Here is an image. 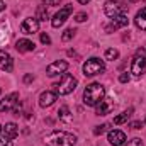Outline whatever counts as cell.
Returning a JSON list of instances; mask_svg holds the SVG:
<instances>
[{
    "mask_svg": "<svg viewBox=\"0 0 146 146\" xmlns=\"http://www.w3.org/2000/svg\"><path fill=\"white\" fill-rule=\"evenodd\" d=\"M46 146H73L76 143V136L66 131H53L42 138Z\"/></svg>",
    "mask_w": 146,
    "mask_h": 146,
    "instance_id": "6da1fadb",
    "label": "cell"
},
{
    "mask_svg": "<svg viewBox=\"0 0 146 146\" xmlns=\"http://www.w3.org/2000/svg\"><path fill=\"white\" fill-rule=\"evenodd\" d=\"M60 2H61V0H42V3H46V5H49V7L60 5Z\"/></svg>",
    "mask_w": 146,
    "mask_h": 146,
    "instance_id": "f1b7e54d",
    "label": "cell"
},
{
    "mask_svg": "<svg viewBox=\"0 0 146 146\" xmlns=\"http://www.w3.org/2000/svg\"><path fill=\"white\" fill-rule=\"evenodd\" d=\"M41 42H42V44H51V37L48 36L46 33H42V34H41Z\"/></svg>",
    "mask_w": 146,
    "mask_h": 146,
    "instance_id": "4316f807",
    "label": "cell"
},
{
    "mask_svg": "<svg viewBox=\"0 0 146 146\" xmlns=\"http://www.w3.org/2000/svg\"><path fill=\"white\" fill-rule=\"evenodd\" d=\"M76 2H78V3H82V5H87L90 0H76Z\"/></svg>",
    "mask_w": 146,
    "mask_h": 146,
    "instance_id": "d6a6232c",
    "label": "cell"
},
{
    "mask_svg": "<svg viewBox=\"0 0 146 146\" xmlns=\"http://www.w3.org/2000/svg\"><path fill=\"white\" fill-rule=\"evenodd\" d=\"M66 70H68V63L63 61V60H58V61H53L51 65H48L46 73L49 76H56V75H63Z\"/></svg>",
    "mask_w": 146,
    "mask_h": 146,
    "instance_id": "9c48e42d",
    "label": "cell"
},
{
    "mask_svg": "<svg viewBox=\"0 0 146 146\" xmlns=\"http://www.w3.org/2000/svg\"><path fill=\"white\" fill-rule=\"evenodd\" d=\"M146 72V49L145 48H139L131 61V73L134 76H141Z\"/></svg>",
    "mask_w": 146,
    "mask_h": 146,
    "instance_id": "277c9868",
    "label": "cell"
},
{
    "mask_svg": "<svg viewBox=\"0 0 146 146\" xmlns=\"http://www.w3.org/2000/svg\"><path fill=\"white\" fill-rule=\"evenodd\" d=\"M134 22H136L138 29L146 31V7H143V9H141V10L136 14V17H134Z\"/></svg>",
    "mask_w": 146,
    "mask_h": 146,
    "instance_id": "ac0fdd59",
    "label": "cell"
},
{
    "mask_svg": "<svg viewBox=\"0 0 146 146\" xmlns=\"http://www.w3.org/2000/svg\"><path fill=\"white\" fill-rule=\"evenodd\" d=\"M107 139H109V143L112 146H122L126 143V134L122 131H119V129H112V131H109Z\"/></svg>",
    "mask_w": 146,
    "mask_h": 146,
    "instance_id": "5bb4252c",
    "label": "cell"
},
{
    "mask_svg": "<svg viewBox=\"0 0 146 146\" xmlns=\"http://www.w3.org/2000/svg\"><path fill=\"white\" fill-rule=\"evenodd\" d=\"M56 102V94L54 92H51V90H46V92H42L41 95H39V106L41 107H51L53 104Z\"/></svg>",
    "mask_w": 146,
    "mask_h": 146,
    "instance_id": "9a60e30c",
    "label": "cell"
},
{
    "mask_svg": "<svg viewBox=\"0 0 146 146\" xmlns=\"http://www.w3.org/2000/svg\"><path fill=\"white\" fill-rule=\"evenodd\" d=\"M107 129H109V124H102V126H97V127L94 129V134H95V136H99V134H104Z\"/></svg>",
    "mask_w": 146,
    "mask_h": 146,
    "instance_id": "603a6c76",
    "label": "cell"
},
{
    "mask_svg": "<svg viewBox=\"0 0 146 146\" xmlns=\"http://www.w3.org/2000/svg\"><path fill=\"white\" fill-rule=\"evenodd\" d=\"M58 115H60V119H61L63 122H72V121H73V114L70 112V109H68L66 106L60 107V110H58Z\"/></svg>",
    "mask_w": 146,
    "mask_h": 146,
    "instance_id": "d6986e66",
    "label": "cell"
},
{
    "mask_svg": "<svg viewBox=\"0 0 146 146\" xmlns=\"http://www.w3.org/2000/svg\"><path fill=\"white\" fill-rule=\"evenodd\" d=\"M34 48H36V44L29 39H19L15 42V49L19 53H29V51H34Z\"/></svg>",
    "mask_w": 146,
    "mask_h": 146,
    "instance_id": "e0dca14e",
    "label": "cell"
},
{
    "mask_svg": "<svg viewBox=\"0 0 146 146\" xmlns=\"http://www.w3.org/2000/svg\"><path fill=\"white\" fill-rule=\"evenodd\" d=\"M17 100H19V94L17 92H12L9 95H5L3 100H0V112H9V110H14L17 106Z\"/></svg>",
    "mask_w": 146,
    "mask_h": 146,
    "instance_id": "ba28073f",
    "label": "cell"
},
{
    "mask_svg": "<svg viewBox=\"0 0 146 146\" xmlns=\"http://www.w3.org/2000/svg\"><path fill=\"white\" fill-rule=\"evenodd\" d=\"M17 134H19V127H17V124H14V122H7L5 126H2V138L12 141V139L17 138Z\"/></svg>",
    "mask_w": 146,
    "mask_h": 146,
    "instance_id": "4fadbf2b",
    "label": "cell"
},
{
    "mask_svg": "<svg viewBox=\"0 0 146 146\" xmlns=\"http://www.w3.org/2000/svg\"><path fill=\"white\" fill-rule=\"evenodd\" d=\"M72 12H73V5H65L63 9H60V12L54 14L53 21H51V26H53V27H60V26H63V24L66 22V19L70 17Z\"/></svg>",
    "mask_w": 146,
    "mask_h": 146,
    "instance_id": "52a82bcc",
    "label": "cell"
},
{
    "mask_svg": "<svg viewBox=\"0 0 146 146\" xmlns=\"http://www.w3.org/2000/svg\"><path fill=\"white\" fill-rule=\"evenodd\" d=\"M129 78H131V76H129L127 73H121V75H119V82H121V83H127Z\"/></svg>",
    "mask_w": 146,
    "mask_h": 146,
    "instance_id": "83f0119b",
    "label": "cell"
},
{
    "mask_svg": "<svg viewBox=\"0 0 146 146\" xmlns=\"http://www.w3.org/2000/svg\"><path fill=\"white\" fill-rule=\"evenodd\" d=\"M104 10H106V15H107V17L114 19V17L124 14V10H126V2H124V0H107Z\"/></svg>",
    "mask_w": 146,
    "mask_h": 146,
    "instance_id": "8992f818",
    "label": "cell"
},
{
    "mask_svg": "<svg viewBox=\"0 0 146 146\" xmlns=\"http://www.w3.org/2000/svg\"><path fill=\"white\" fill-rule=\"evenodd\" d=\"M133 115V109H127V110H124L122 114H119L117 117H114V124L115 126H119V124H124V122H127V119Z\"/></svg>",
    "mask_w": 146,
    "mask_h": 146,
    "instance_id": "ffe728a7",
    "label": "cell"
},
{
    "mask_svg": "<svg viewBox=\"0 0 146 146\" xmlns=\"http://www.w3.org/2000/svg\"><path fill=\"white\" fill-rule=\"evenodd\" d=\"M114 109V100L109 99V97H104L97 106H95V112H97V115H107L110 114Z\"/></svg>",
    "mask_w": 146,
    "mask_h": 146,
    "instance_id": "8fae6325",
    "label": "cell"
},
{
    "mask_svg": "<svg viewBox=\"0 0 146 146\" xmlns=\"http://www.w3.org/2000/svg\"><path fill=\"white\" fill-rule=\"evenodd\" d=\"M0 146H14L10 139H5V138H0Z\"/></svg>",
    "mask_w": 146,
    "mask_h": 146,
    "instance_id": "f546056e",
    "label": "cell"
},
{
    "mask_svg": "<svg viewBox=\"0 0 146 146\" xmlns=\"http://www.w3.org/2000/svg\"><path fill=\"white\" fill-rule=\"evenodd\" d=\"M127 146H143V141H141L139 138H134V139L127 141Z\"/></svg>",
    "mask_w": 146,
    "mask_h": 146,
    "instance_id": "484cf974",
    "label": "cell"
},
{
    "mask_svg": "<svg viewBox=\"0 0 146 146\" xmlns=\"http://www.w3.org/2000/svg\"><path fill=\"white\" fill-rule=\"evenodd\" d=\"M12 68H14V61H12V56H10L7 51L0 49V70H5V72H12Z\"/></svg>",
    "mask_w": 146,
    "mask_h": 146,
    "instance_id": "2e32d148",
    "label": "cell"
},
{
    "mask_svg": "<svg viewBox=\"0 0 146 146\" xmlns=\"http://www.w3.org/2000/svg\"><path fill=\"white\" fill-rule=\"evenodd\" d=\"M33 80H34L33 75H26V76H24V82H26V83H29V82H33Z\"/></svg>",
    "mask_w": 146,
    "mask_h": 146,
    "instance_id": "1f68e13d",
    "label": "cell"
},
{
    "mask_svg": "<svg viewBox=\"0 0 146 146\" xmlns=\"http://www.w3.org/2000/svg\"><path fill=\"white\" fill-rule=\"evenodd\" d=\"M21 31H22L24 34H36L37 31H39V21H37L36 17H27V19H24V22H22V26H21Z\"/></svg>",
    "mask_w": 146,
    "mask_h": 146,
    "instance_id": "30bf717a",
    "label": "cell"
},
{
    "mask_svg": "<svg viewBox=\"0 0 146 146\" xmlns=\"http://www.w3.org/2000/svg\"><path fill=\"white\" fill-rule=\"evenodd\" d=\"M104 97H106V88L100 83H90L83 90V102H85V106L95 107Z\"/></svg>",
    "mask_w": 146,
    "mask_h": 146,
    "instance_id": "7a4b0ae2",
    "label": "cell"
},
{
    "mask_svg": "<svg viewBox=\"0 0 146 146\" xmlns=\"http://www.w3.org/2000/svg\"><path fill=\"white\" fill-rule=\"evenodd\" d=\"M0 134H2V126H0Z\"/></svg>",
    "mask_w": 146,
    "mask_h": 146,
    "instance_id": "e575fe53",
    "label": "cell"
},
{
    "mask_svg": "<svg viewBox=\"0 0 146 146\" xmlns=\"http://www.w3.org/2000/svg\"><path fill=\"white\" fill-rule=\"evenodd\" d=\"M145 124H146V119H145Z\"/></svg>",
    "mask_w": 146,
    "mask_h": 146,
    "instance_id": "d590c367",
    "label": "cell"
},
{
    "mask_svg": "<svg viewBox=\"0 0 146 146\" xmlns=\"http://www.w3.org/2000/svg\"><path fill=\"white\" fill-rule=\"evenodd\" d=\"M75 33H76L75 29H66V31L63 33V37H61V39H63V41H70V39L75 36Z\"/></svg>",
    "mask_w": 146,
    "mask_h": 146,
    "instance_id": "cb8c5ba5",
    "label": "cell"
},
{
    "mask_svg": "<svg viewBox=\"0 0 146 146\" xmlns=\"http://www.w3.org/2000/svg\"><path fill=\"white\" fill-rule=\"evenodd\" d=\"M104 58H106V60H109V61H114V60H117V58H119V51H117V49H114V48H109V49L106 51Z\"/></svg>",
    "mask_w": 146,
    "mask_h": 146,
    "instance_id": "44dd1931",
    "label": "cell"
},
{
    "mask_svg": "<svg viewBox=\"0 0 146 146\" xmlns=\"http://www.w3.org/2000/svg\"><path fill=\"white\" fill-rule=\"evenodd\" d=\"M127 24H129L127 15H126V14H121V15H117V17L112 19V22L106 27V31H107V33H112V31H117V29H121V27H124V26H127Z\"/></svg>",
    "mask_w": 146,
    "mask_h": 146,
    "instance_id": "7c38bea8",
    "label": "cell"
},
{
    "mask_svg": "<svg viewBox=\"0 0 146 146\" xmlns=\"http://www.w3.org/2000/svg\"><path fill=\"white\" fill-rule=\"evenodd\" d=\"M87 19H88V17H87L85 12H78V14L75 15V21H76V22H85Z\"/></svg>",
    "mask_w": 146,
    "mask_h": 146,
    "instance_id": "d4e9b609",
    "label": "cell"
},
{
    "mask_svg": "<svg viewBox=\"0 0 146 146\" xmlns=\"http://www.w3.org/2000/svg\"><path fill=\"white\" fill-rule=\"evenodd\" d=\"M106 70V63L100 58H90L83 63V75L85 76H95Z\"/></svg>",
    "mask_w": 146,
    "mask_h": 146,
    "instance_id": "5b68a950",
    "label": "cell"
},
{
    "mask_svg": "<svg viewBox=\"0 0 146 146\" xmlns=\"http://www.w3.org/2000/svg\"><path fill=\"white\" fill-rule=\"evenodd\" d=\"M48 17H49V15H48V10H46L44 7H39L37 12H36V19L37 21H48Z\"/></svg>",
    "mask_w": 146,
    "mask_h": 146,
    "instance_id": "7402d4cb",
    "label": "cell"
},
{
    "mask_svg": "<svg viewBox=\"0 0 146 146\" xmlns=\"http://www.w3.org/2000/svg\"><path fill=\"white\" fill-rule=\"evenodd\" d=\"M3 9H5V3H3V2H2V0H0V12H2V10H3Z\"/></svg>",
    "mask_w": 146,
    "mask_h": 146,
    "instance_id": "836d02e7",
    "label": "cell"
},
{
    "mask_svg": "<svg viewBox=\"0 0 146 146\" xmlns=\"http://www.w3.org/2000/svg\"><path fill=\"white\" fill-rule=\"evenodd\" d=\"M141 126H143V124H141L139 121H134V122H131V127H133V129H141Z\"/></svg>",
    "mask_w": 146,
    "mask_h": 146,
    "instance_id": "4dcf8cb0",
    "label": "cell"
},
{
    "mask_svg": "<svg viewBox=\"0 0 146 146\" xmlns=\"http://www.w3.org/2000/svg\"><path fill=\"white\" fill-rule=\"evenodd\" d=\"M76 85H78V82H76V78L70 75V73H63L61 75V80L58 82V83H54L53 87H54V90L60 94V95H68V94H72L73 90L76 88Z\"/></svg>",
    "mask_w": 146,
    "mask_h": 146,
    "instance_id": "3957f363",
    "label": "cell"
}]
</instances>
